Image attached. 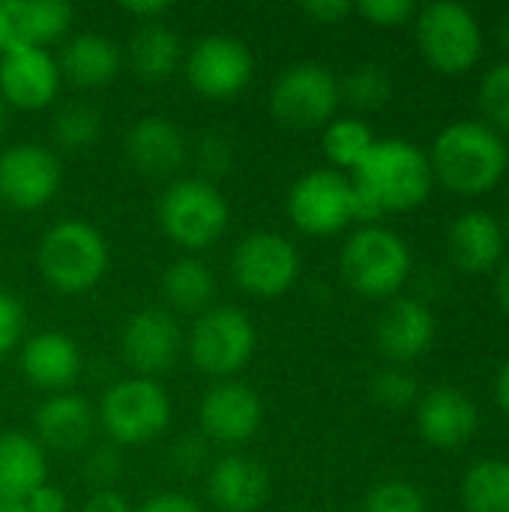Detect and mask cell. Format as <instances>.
I'll list each match as a JSON object with an SVG mask.
<instances>
[{
    "instance_id": "cell-39",
    "label": "cell",
    "mask_w": 509,
    "mask_h": 512,
    "mask_svg": "<svg viewBox=\"0 0 509 512\" xmlns=\"http://www.w3.org/2000/svg\"><path fill=\"white\" fill-rule=\"evenodd\" d=\"M198 162L207 174H225L231 165V147L219 135H207L198 147Z\"/></svg>"
},
{
    "instance_id": "cell-19",
    "label": "cell",
    "mask_w": 509,
    "mask_h": 512,
    "mask_svg": "<svg viewBox=\"0 0 509 512\" xmlns=\"http://www.w3.org/2000/svg\"><path fill=\"white\" fill-rule=\"evenodd\" d=\"M480 426L477 405L456 387H435L417 402V429L423 441L441 450L462 447Z\"/></svg>"
},
{
    "instance_id": "cell-49",
    "label": "cell",
    "mask_w": 509,
    "mask_h": 512,
    "mask_svg": "<svg viewBox=\"0 0 509 512\" xmlns=\"http://www.w3.org/2000/svg\"><path fill=\"white\" fill-rule=\"evenodd\" d=\"M9 48V39H6V21H3V3H0V54Z\"/></svg>"
},
{
    "instance_id": "cell-52",
    "label": "cell",
    "mask_w": 509,
    "mask_h": 512,
    "mask_svg": "<svg viewBox=\"0 0 509 512\" xmlns=\"http://www.w3.org/2000/svg\"><path fill=\"white\" fill-rule=\"evenodd\" d=\"M507 231H509V210H507Z\"/></svg>"
},
{
    "instance_id": "cell-13",
    "label": "cell",
    "mask_w": 509,
    "mask_h": 512,
    "mask_svg": "<svg viewBox=\"0 0 509 512\" xmlns=\"http://www.w3.org/2000/svg\"><path fill=\"white\" fill-rule=\"evenodd\" d=\"M60 189V162L42 144H12L0 153V201L12 210H39Z\"/></svg>"
},
{
    "instance_id": "cell-45",
    "label": "cell",
    "mask_w": 509,
    "mask_h": 512,
    "mask_svg": "<svg viewBox=\"0 0 509 512\" xmlns=\"http://www.w3.org/2000/svg\"><path fill=\"white\" fill-rule=\"evenodd\" d=\"M120 9L129 12V15L144 18V24H153L159 15H165L171 9V3L168 0H126V3H120Z\"/></svg>"
},
{
    "instance_id": "cell-6",
    "label": "cell",
    "mask_w": 509,
    "mask_h": 512,
    "mask_svg": "<svg viewBox=\"0 0 509 512\" xmlns=\"http://www.w3.org/2000/svg\"><path fill=\"white\" fill-rule=\"evenodd\" d=\"M99 423L114 444L138 447L156 441L171 423V399L153 378H126L105 390L99 402Z\"/></svg>"
},
{
    "instance_id": "cell-29",
    "label": "cell",
    "mask_w": 509,
    "mask_h": 512,
    "mask_svg": "<svg viewBox=\"0 0 509 512\" xmlns=\"http://www.w3.org/2000/svg\"><path fill=\"white\" fill-rule=\"evenodd\" d=\"M462 504L468 512H509V462H477L462 480Z\"/></svg>"
},
{
    "instance_id": "cell-37",
    "label": "cell",
    "mask_w": 509,
    "mask_h": 512,
    "mask_svg": "<svg viewBox=\"0 0 509 512\" xmlns=\"http://www.w3.org/2000/svg\"><path fill=\"white\" fill-rule=\"evenodd\" d=\"M87 480L99 489H114L117 477L123 474V456L117 447H96L90 456H87Z\"/></svg>"
},
{
    "instance_id": "cell-15",
    "label": "cell",
    "mask_w": 509,
    "mask_h": 512,
    "mask_svg": "<svg viewBox=\"0 0 509 512\" xmlns=\"http://www.w3.org/2000/svg\"><path fill=\"white\" fill-rule=\"evenodd\" d=\"M60 66L48 48L9 45L0 54V99L21 111H42L60 90Z\"/></svg>"
},
{
    "instance_id": "cell-4",
    "label": "cell",
    "mask_w": 509,
    "mask_h": 512,
    "mask_svg": "<svg viewBox=\"0 0 509 512\" xmlns=\"http://www.w3.org/2000/svg\"><path fill=\"white\" fill-rule=\"evenodd\" d=\"M156 216L168 240L198 252L213 246L228 231L231 207L213 180L183 177L162 192Z\"/></svg>"
},
{
    "instance_id": "cell-23",
    "label": "cell",
    "mask_w": 509,
    "mask_h": 512,
    "mask_svg": "<svg viewBox=\"0 0 509 512\" xmlns=\"http://www.w3.org/2000/svg\"><path fill=\"white\" fill-rule=\"evenodd\" d=\"M450 258L465 273H489L504 255V228L486 210L462 213L447 234Z\"/></svg>"
},
{
    "instance_id": "cell-26",
    "label": "cell",
    "mask_w": 509,
    "mask_h": 512,
    "mask_svg": "<svg viewBox=\"0 0 509 512\" xmlns=\"http://www.w3.org/2000/svg\"><path fill=\"white\" fill-rule=\"evenodd\" d=\"M120 48L114 39L102 33H78L63 45V54L57 60L60 78H66L75 87H102L117 78L120 72Z\"/></svg>"
},
{
    "instance_id": "cell-43",
    "label": "cell",
    "mask_w": 509,
    "mask_h": 512,
    "mask_svg": "<svg viewBox=\"0 0 509 512\" xmlns=\"http://www.w3.org/2000/svg\"><path fill=\"white\" fill-rule=\"evenodd\" d=\"M27 504V510L30 512H66V495H63V489H57V486H51V483H42L36 492H30V498L24 501Z\"/></svg>"
},
{
    "instance_id": "cell-14",
    "label": "cell",
    "mask_w": 509,
    "mask_h": 512,
    "mask_svg": "<svg viewBox=\"0 0 509 512\" xmlns=\"http://www.w3.org/2000/svg\"><path fill=\"white\" fill-rule=\"evenodd\" d=\"M120 351L138 378H156L174 369L183 351V330L168 309H141L126 321Z\"/></svg>"
},
{
    "instance_id": "cell-36",
    "label": "cell",
    "mask_w": 509,
    "mask_h": 512,
    "mask_svg": "<svg viewBox=\"0 0 509 512\" xmlns=\"http://www.w3.org/2000/svg\"><path fill=\"white\" fill-rule=\"evenodd\" d=\"M354 9L378 27H399L417 12V3L414 0H363Z\"/></svg>"
},
{
    "instance_id": "cell-16",
    "label": "cell",
    "mask_w": 509,
    "mask_h": 512,
    "mask_svg": "<svg viewBox=\"0 0 509 512\" xmlns=\"http://www.w3.org/2000/svg\"><path fill=\"white\" fill-rule=\"evenodd\" d=\"M264 420V405L258 393L240 381H219L201 399V429L207 438L237 447L255 438Z\"/></svg>"
},
{
    "instance_id": "cell-32",
    "label": "cell",
    "mask_w": 509,
    "mask_h": 512,
    "mask_svg": "<svg viewBox=\"0 0 509 512\" xmlns=\"http://www.w3.org/2000/svg\"><path fill=\"white\" fill-rule=\"evenodd\" d=\"M393 93V78L390 72L381 66V63H363L357 66L345 84H342V96L354 105V108H363V111H375L381 108Z\"/></svg>"
},
{
    "instance_id": "cell-8",
    "label": "cell",
    "mask_w": 509,
    "mask_h": 512,
    "mask_svg": "<svg viewBox=\"0 0 509 512\" xmlns=\"http://www.w3.org/2000/svg\"><path fill=\"white\" fill-rule=\"evenodd\" d=\"M417 42L423 57L447 75H459L480 60L483 27L477 15L456 0H438L417 15Z\"/></svg>"
},
{
    "instance_id": "cell-41",
    "label": "cell",
    "mask_w": 509,
    "mask_h": 512,
    "mask_svg": "<svg viewBox=\"0 0 509 512\" xmlns=\"http://www.w3.org/2000/svg\"><path fill=\"white\" fill-rule=\"evenodd\" d=\"M138 512H204L189 495L183 492H159L153 498H147Z\"/></svg>"
},
{
    "instance_id": "cell-1",
    "label": "cell",
    "mask_w": 509,
    "mask_h": 512,
    "mask_svg": "<svg viewBox=\"0 0 509 512\" xmlns=\"http://www.w3.org/2000/svg\"><path fill=\"white\" fill-rule=\"evenodd\" d=\"M432 177L456 195H483L495 189L509 165L504 138L477 120H456L444 126L432 144Z\"/></svg>"
},
{
    "instance_id": "cell-38",
    "label": "cell",
    "mask_w": 509,
    "mask_h": 512,
    "mask_svg": "<svg viewBox=\"0 0 509 512\" xmlns=\"http://www.w3.org/2000/svg\"><path fill=\"white\" fill-rule=\"evenodd\" d=\"M24 336V309L15 297L0 291V357L9 354Z\"/></svg>"
},
{
    "instance_id": "cell-47",
    "label": "cell",
    "mask_w": 509,
    "mask_h": 512,
    "mask_svg": "<svg viewBox=\"0 0 509 512\" xmlns=\"http://www.w3.org/2000/svg\"><path fill=\"white\" fill-rule=\"evenodd\" d=\"M495 390H498V402H501V408L509 414V360L504 363V369H501V375H498V384H495Z\"/></svg>"
},
{
    "instance_id": "cell-44",
    "label": "cell",
    "mask_w": 509,
    "mask_h": 512,
    "mask_svg": "<svg viewBox=\"0 0 509 512\" xmlns=\"http://www.w3.org/2000/svg\"><path fill=\"white\" fill-rule=\"evenodd\" d=\"M84 512H132V510H129L126 495H120L117 489H96V492L87 498Z\"/></svg>"
},
{
    "instance_id": "cell-48",
    "label": "cell",
    "mask_w": 509,
    "mask_h": 512,
    "mask_svg": "<svg viewBox=\"0 0 509 512\" xmlns=\"http://www.w3.org/2000/svg\"><path fill=\"white\" fill-rule=\"evenodd\" d=\"M0 512H30L24 501H12V498H0Z\"/></svg>"
},
{
    "instance_id": "cell-50",
    "label": "cell",
    "mask_w": 509,
    "mask_h": 512,
    "mask_svg": "<svg viewBox=\"0 0 509 512\" xmlns=\"http://www.w3.org/2000/svg\"><path fill=\"white\" fill-rule=\"evenodd\" d=\"M3 129H6V102L0 99V135H3Z\"/></svg>"
},
{
    "instance_id": "cell-51",
    "label": "cell",
    "mask_w": 509,
    "mask_h": 512,
    "mask_svg": "<svg viewBox=\"0 0 509 512\" xmlns=\"http://www.w3.org/2000/svg\"><path fill=\"white\" fill-rule=\"evenodd\" d=\"M501 36H504V45H507V51H509V15L504 18V30H501Z\"/></svg>"
},
{
    "instance_id": "cell-10",
    "label": "cell",
    "mask_w": 509,
    "mask_h": 512,
    "mask_svg": "<svg viewBox=\"0 0 509 512\" xmlns=\"http://www.w3.org/2000/svg\"><path fill=\"white\" fill-rule=\"evenodd\" d=\"M231 276L249 297H282L300 276V252L276 231H252L231 252Z\"/></svg>"
},
{
    "instance_id": "cell-11",
    "label": "cell",
    "mask_w": 509,
    "mask_h": 512,
    "mask_svg": "<svg viewBox=\"0 0 509 512\" xmlns=\"http://www.w3.org/2000/svg\"><path fill=\"white\" fill-rule=\"evenodd\" d=\"M291 222L312 237L339 234L354 222V183L336 168H315L303 174L288 192Z\"/></svg>"
},
{
    "instance_id": "cell-34",
    "label": "cell",
    "mask_w": 509,
    "mask_h": 512,
    "mask_svg": "<svg viewBox=\"0 0 509 512\" xmlns=\"http://www.w3.org/2000/svg\"><path fill=\"white\" fill-rule=\"evenodd\" d=\"M363 512H426V498L405 480H384L366 495Z\"/></svg>"
},
{
    "instance_id": "cell-21",
    "label": "cell",
    "mask_w": 509,
    "mask_h": 512,
    "mask_svg": "<svg viewBox=\"0 0 509 512\" xmlns=\"http://www.w3.org/2000/svg\"><path fill=\"white\" fill-rule=\"evenodd\" d=\"M126 159L144 177H171L186 162V138L165 117H141L126 135Z\"/></svg>"
},
{
    "instance_id": "cell-33",
    "label": "cell",
    "mask_w": 509,
    "mask_h": 512,
    "mask_svg": "<svg viewBox=\"0 0 509 512\" xmlns=\"http://www.w3.org/2000/svg\"><path fill=\"white\" fill-rule=\"evenodd\" d=\"M372 396L378 405H384L390 411H402V408H411L420 402V384L408 369L390 366L372 378Z\"/></svg>"
},
{
    "instance_id": "cell-24",
    "label": "cell",
    "mask_w": 509,
    "mask_h": 512,
    "mask_svg": "<svg viewBox=\"0 0 509 512\" xmlns=\"http://www.w3.org/2000/svg\"><path fill=\"white\" fill-rule=\"evenodd\" d=\"M9 45L45 48L72 27V6L63 0H0Z\"/></svg>"
},
{
    "instance_id": "cell-40",
    "label": "cell",
    "mask_w": 509,
    "mask_h": 512,
    "mask_svg": "<svg viewBox=\"0 0 509 512\" xmlns=\"http://www.w3.org/2000/svg\"><path fill=\"white\" fill-rule=\"evenodd\" d=\"M207 459V447L201 438H183L177 441L174 453H171V465L180 471V474H195Z\"/></svg>"
},
{
    "instance_id": "cell-5",
    "label": "cell",
    "mask_w": 509,
    "mask_h": 512,
    "mask_svg": "<svg viewBox=\"0 0 509 512\" xmlns=\"http://www.w3.org/2000/svg\"><path fill=\"white\" fill-rule=\"evenodd\" d=\"M339 267L357 294L387 300L396 297L411 276V249L396 231L384 225H363L342 246Z\"/></svg>"
},
{
    "instance_id": "cell-31",
    "label": "cell",
    "mask_w": 509,
    "mask_h": 512,
    "mask_svg": "<svg viewBox=\"0 0 509 512\" xmlns=\"http://www.w3.org/2000/svg\"><path fill=\"white\" fill-rule=\"evenodd\" d=\"M102 126H105V120H102L99 108H93L87 102H75L54 117V138L66 150H87L99 141Z\"/></svg>"
},
{
    "instance_id": "cell-12",
    "label": "cell",
    "mask_w": 509,
    "mask_h": 512,
    "mask_svg": "<svg viewBox=\"0 0 509 512\" xmlns=\"http://www.w3.org/2000/svg\"><path fill=\"white\" fill-rule=\"evenodd\" d=\"M252 75L255 57L249 45L228 33L198 39L186 57V81L204 99H234L249 87Z\"/></svg>"
},
{
    "instance_id": "cell-30",
    "label": "cell",
    "mask_w": 509,
    "mask_h": 512,
    "mask_svg": "<svg viewBox=\"0 0 509 512\" xmlns=\"http://www.w3.org/2000/svg\"><path fill=\"white\" fill-rule=\"evenodd\" d=\"M375 141H378L375 132H372L363 120H357V117L330 120V123L324 126V138H321L324 156L330 159V165H333L336 171H339V168L354 171V168L366 159V153L372 150Z\"/></svg>"
},
{
    "instance_id": "cell-17",
    "label": "cell",
    "mask_w": 509,
    "mask_h": 512,
    "mask_svg": "<svg viewBox=\"0 0 509 512\" xmlns=\"http://www.w3.org/2000/svg\"><path fill=\"white\" fill-rule=\"evenodd\" d=\"M378 351L396 363L423 357L435 342V315L414 297H393L375 324Z\"/></svg>"
},
{
    "instance_id": "cell-27",
    "label": "cell",
    "mask_w": 509,
    "mask_h": 512,
    "mask_svg": "<svg viewBox=\"0 0 509 512\" xmlns=\"http://www.w3.org/2000/svg\"><path fill=\"white\" fill-rule=\"evenodd\" d=\"M162 297L177 312H207L216 297V279L198 258H180L162 273Z\"/></svg>"
},
{
    "instance_id": "cell-7",
    "label": "cell",
    "mask_w": 509,
    "mask_h": 512,
    "mask_svg": "<svg viewBox=\"0 0 509 512\" xmlns=\"http://www.w3.org/2000/svg\"><path fill=\"white\" fill-rule=\"evenodd\" d=\"M255 324L237 306H210L189 330L186 348L192 363L210 378H231L255 354Z\"/></svg>"
},
{
    "instance_id": "cell-28",
    "label": "cell",
    "mask_w": 509,
    "mask_h": 512,
    "mask_svg": "<svg viewBox=\"0 0 509 512\" xmlns=\"http://www.w3.org/2000/svg\"><path fill=\"white\" fill-rule=\"evenodd\" d=\"M129 63L141 81H165L180 63V39L162 24H144L129 45Z\"/></svg>"
},
{
    "instance_id": "cell-35",
    "label": "cell",
    "mask_w": 509,
    "mask_h": 512,
    "mask_svg": "<svg viewBox=\"0 0 509 512\" xmlns=\"http://www.w3.org/2000/svg\"><path fill=\"white\" fill-rule=\"evenodd\" d=\"M480 108L492 120V129H509V60L495 63L480 81Z\"/></svg>"
},
{
    "instance_id": "cell-46",
    "label": "cell",
    "mask_w": 509,
    "mask_h": 512,
    "mask_svg": "<svg viewBox=\"0 0 509 512\" xmlns=\"http://www.w3.org/2000/svg\"><path fill=\"white\" fill-rule=\"evenodd\" d=\"M495 297H498V303H501V309L509 315V264L501 267V273H498V282H495Z\"/></svg>"
},
{
    "instance_id": "cell-22",
    "label": "cell",
    "mask_w": 509,
    "mask_h": 512,
    "mask_svg": "<svg viewBox=\"0 0 509 512\" xmlns=\"http://www.w3.org/2000/svg\"><path fill=\"white\" fill-rule=\"evenodd\" d=\"M210 501L222 512H258L270 498V474L246 456H225L207 477Z\"/></svg>"
},
{
    "instance_id": "cell-9",
    "label": "cell",
    "mask_w": 509,
    "mask_h": 512,
    "mask_svg": "<svg viewBox=\"0 0 509 512\" xmlns=\"http://www.w3.org/2000/svg\"><path fill=\"white\" fill-rule=\"evenodd\" d=\"M342 84L324 63H297L279 75L270 93V111L291 129H318L336 120Z\"/></svg>"
},
{
    "instance_id": "cell-42",
    "label": "cell",
    "mask_w": 509,
    "mask_h": 512,
    "mask_svg": "<svg viewBox=\"0 0 509 512\" xmlns=\"http://www.w3.org/2000/svg\"><path fill=\"white\" fill-rule=\"evenodd\" d=\"M303 12L318 24H336L345 15H351L354 6L348 0H309V3H303Z\"/></svg>"
},
{
    "instance_id": "cell-3",
    "label": "cell",
    "mask_w": 509,
    "mask_h": 512,
    "mask_svg": "<svg viewBox=\"0 0 509 512\" xmlns=\"http://www.w3.org/2000/svg\"><path fill=\"white\" fill-rule=\"evenodd\" d=\"M108 243L99 228L81 219H63L51 225L36 252L42 279L57 294H87L108 270Z\"/></svg>"
},
{
    "instance_id": "cell-2",
    "label": "cell",
    "mask_w": 509,
    "mask_h": 512,
    "mask_svg": "<svg viewBox=\"0 0 509 512\" xmlns=\"http://www.w3.org/2000/svg\"><path fill=\"white\" fill-rule=\"evenodd\" d=\"M429 156L405 138H378L351 171L354 189L384 216L420 207L432 192Z\"/></svg>"
},
{
    "instance_id": "cell-25",
    "label": "cell",
    "mask_w": 509,
    "mask_h": 512,
    "mask_svg": "<svg viewBox=\"0 0 509 512\" xmlns=\"http://www.w3.org/2000/svg\"><path fill=\"white\" fill-rule=\"evenodd\" d=\"M48 483L45 447L27 432H0V498L27 501Z\"/></svg>"
},
{
    "instance_id": "cell-20",
    "label": "cell",
    "mask_w": 509,
    "mask_h": 512,
    "mask_svg": "<svg viewBox=\"0 0 509 512\" xmlns=\"http://www.w3.org/2000/svg\"><path fill=\"white\" fill-rule=\"evenodd\" d=\"M96 408L90 405V399H84L81 393H54L48 396L33 417V429H36V441L48 450L57 453H75L81 447L90 444L93 432H96Z\"/></svg>"
},
{
    "instance_id": "cell-18",
    "label": "cell",
    "mask_w": 509,
    "mask_h": 512,
    "mask_svg": "<svg viewBox=\"0 0 509 512\" xmlns=\"http://www.w3.org/2000/svg\"><path fill=\"white\" fill-rule=\"evenodd\" d=\"M18 369L36 390H45L48 396L66 393L81 375V351L66 333L42 330L24 342Z\"/></svg>"
}]
</instances>
